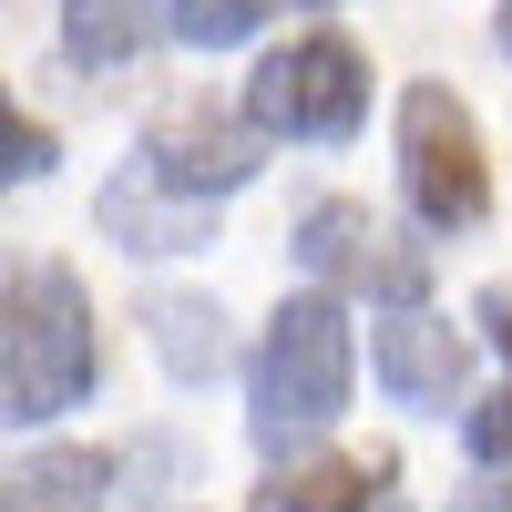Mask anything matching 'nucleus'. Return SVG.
Instances as JSON below:
<instances>
[{
	"mask_svg": "<svg viewBox=\"0 0 512 512\" xmlns=\"http://www.w3.org/2000/svg\"><path fill=\"white\" fill-rule=\"evenodd\" d=\"M93 379H103V349H93L82 277L52 256H11V277H0V420L41 431V420L93 400Z\"/></svg>",
	"mask_w": 512,
	"mask_h": 512,
	"instance_id": "obj_1",
	"label": "nucleus"
},
{
	"mask_svg": "<svg viewBox=\"0 0 512 512\" xmlns=\"http://www.w3.org/2000/svg\"><path fill=\"white\" fill-rule=\"evenodd\" d=\"M349 379H359V338H349V308L338 287H308V297H277L267 338L246 359V420L267 451H297L318 441L338 410H349Z\"/></svg>",
	"mask_w": 512,
	"mask_h": 512,
	"instance_id": "obj_2",
	"label": "nucleus"
},
{
	"mask_svg": "<svg viewBox=\"0 0 512 512\" xmlns=\"http://www.w3.org/2000/svg\"><path fill=\"white\" fill-rule=\"evenodd\" d=\"M400 195L431 236H472L492 216V164H482V123L451 82H410L400 93Z\"/></svg>",
	"mask_w": 512,
	"mask_h": 512,
	"instance_id": "obj_3",
	"label": "nucleus"
},
{
	"mask_svg": "<svg viewBox=\"0 0 512 512\" xmlns=\"http://www.w3.org/2000/svg\"><path fill=\"white\" fill-rule=\"evenodd\" d=\"M359 113H369V62H359L349 31L287 41V52H267L256 82H246V123L267 144H349Z\"/></svg>",
	"mask_w": 512,
	"mask_h": 512,
	"instance_id": "obj_4",
	"label": "nucleus"
},
{
	"mask_svg": "<svg viewBox=\"0 0 512 512\" xmlns=\"http://www.w3.org/2000/svg\"><path fill=\"white\" fill-rule=\"evenodd\" d=\"M297 267H308L318 287H369V297H390V308H420V287H431V256L400 246L390 226L369 216V205L349 195H318L308 216H297Z\"/></svg>",
	"mask_w": 512,
	"mask_h": 512,
	"instance_id": "obj_5",
	"label": "nucleus"
},
{
	"mask_svg": "<svg viewBox=\"0 0 512 512\" xmlns=\"http://www.w3.org/2000/svg\"><path fill=\"white\" fill-rule=\"evenodd\" d=\"M144 164L164 185H185V195H236L256 185V164H267V134H256L246 113H205V103H175V113H154L144 123Z\"/></svg>",
	"mask_w": 512,
	"mask_h": 512,
	"instance_id": "obj_6",
	"label": "nucleus"
},
{
	"mask_svg": "<svg viewBox=\"0 0 512 512\" xmlns=\"http://www.w3.org/2000/svg\"><path fill=\"white\" fill-rule=\"evenodd\" d=\"M93 216H103V236H113L123 256H195V246H216V205L185 195V185H164L144 154L103 185Z\"/></svg>",
	"mask_w": 512,
	"mask_h": 512,
	"instance_id": "obj_7",
	"label": "nucleus"
},
{
	"mask_svg": "<svg viewBox=\"0 0 512 512\" xmlns=\"http://www.w3.org/2000/svg\"><path fill=\"white\" fill-rule=\"evenodd\" d=\"M369 369L400 410H451L461 379H472V338L451 318H431V308H390V328L369 338Z\"/></svg>",
	"mask_w": 512,
	"mask_h": 512,
	"instance_id": "obj_8",
	"label": "nucleus"
},
{
	"mask_svg": "<svg viewBox=\"0 0 512 512\" xmlns=\"http://www.w3.org/2000/svg\"><path fill=\"white\" fill-rule=\"evenodd\" d=\"M154 31H175V0H62V52L82 72H123Z\"/></svg>",
	"mask_w": 512,
	"mask_h": 512,
	"instance_id": "obj_9",
	"label": "nucleus"
},
{
	"mask_svg": "<svg viewBox=\"0 0 512 512\" xmlns=\"http://www.w3.org/2000/svg\"><path fill=\"white\" fill-rule=\"evenodd\" d=\"M103 502H113V451L52 441V451H31L11 472V502H0V512H103Z\"/></svg>",
	"mask_w": 512,
	"mask_h": 512,
	"instance_id": "obj_10",
	"label": "nucleus"
},
{
	"mask_svg": "<svg viewBox=\"0 0 512 512\" xmlns=\"http://www.w3.org/2000/svg\"><path fill=\"white\" fill-rule=\"evenodd\" d=\"M379 482H390V472H369V461H338V451H308V461H297V451H287L256 502H267V512H379Z\"/></svg>",
	"mask_w": 512,
	"mask_h": 512,
	"instance_id": "obj_11",
	"label": "nucleus"
},
{
	"mask_svg": "<svg viewBox=\"0 0 512 512\" xmlns=\"http://www.w3.org/2000/svg\"><path fill=\"white\" fill-rule=\"evenodd\" d=\"M144 328H154V359L185 379V390H205V379L226 369V318L216 297H144Z\"/></svg>",
	"mask_w": 512,
	"mask_h": 512,
	"instance_id": "obj_12",
	"label": "nucleus"
},
{
	"mask_svg": "<svg viewBox=\"0 0 512 512\" xmlns=\"http://www.w3.org/2000/svg\"><path fill=\"white\" fill-rule=\"evenodd\" d=\"M256 21H267V0H175V41H195V52H236Z\"/></svg>",
	"mask_w": 512,
	"mask_h": 512,
	"instance_id": "obj_13",
	"label": "nucleus"
},
{
	"mask_svg": "<svg viewBox=\"0 0 512 512\" xmlns=\"http://www.w3.org/2000/svg\"><path fill=\"white\" fill-rule=\"evenodd\" d=\"M52 164H62V144H52V134H41V123L11 103V113H0V175L31 185V175H52Z\"/></svg>",
	"mask_w": 512,
	"mask_h": 512,
	"instance_id": "obj_14",
	"label": "nucleus"
},
{
	"mask_svg": "<svg viewBox=\"0 0 512 512\" xmlns=\"http://www.w3.org/2000/svg\"><path fill=\"white\" fill-rule=\"evenodd\" d=\"M461 441H472L482 472H512V390H502V400H482V410H461Z\"/></svg>",
	"mask_w": 512,
	"mask_h": 512,
	"instance_id": "obj_15",
	"label": "nucleus"
},
{
	"mask_svg": "<svg viewBox=\"0 0 512 512\" xmlns=\"http://www.w3.org/2000/svg\"><path fill=\"white\" fill-rule=\"evenodd\" d=\"M482 328H492V349L512 359V287H482Z\"/></svg>",
	"mask_w": 512,
	"mask_h": 512,
	"instance_id": "obj_16",
	"label": "nucleus"
},
{
	"mask_svg": "<svg viewBox=\"0 0 512 512\" xmlns=\"http://www.w3.org/2000/svg\"><path fill=\"white\" fill-rule=\"evenodd\" d=\"M451 512H512V482H472V492H461Z\"/></svg>",
	"mask_w": 512,
	"mask_h": 512,
	"instance_id": "obj_17",
	"label": "nucleus"
},
{
	"mask_svg": "<svg viewBox=\"0 0 512 512\" xmlns=\"http://www.w3.org/2000/svg\"><path fill=\"white\" fill-rule=\"evenodd\" d=\"M492 41H502V52H512V0H502V11H492Z\"/></svg>",
	"mask_w": 512,
	"mask_h": 512,
	"instance_id": "obj_18",
	"label": "nucleus"
},
{
	"mask_svg": "<svg viewBox=\"0 0 512 512\" xmlns=\"http://www.w3.org/2000/svg\"><path fill=\"white\" fill-rule=\"evenodd\" d=\"M379 512H400V502H379Z\"/></svg>",
	"mask_w": 512,
	"mask_h": 512,
	"instance_id": "obj_19",
	"label": "nucleus"
}]
</instances>
